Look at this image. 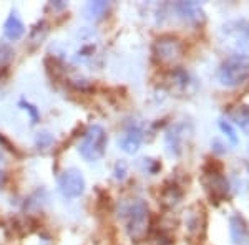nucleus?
Instances as JSON below:
<instances>
[{
	"instance_id": "20e7f679",
	"label": "nucleus",
	"mask_w": 249,
	"mask_h": 245,
	"mask_svg": "<svg viewBox=\"0 0 249 245\" xmlns=\"http://www.w3.org/2000/svg\"><path fill=\"white\" fill-rule=\"evenodd\" d=\"M107 144H108V138L105 130L102 126H98V124H93L83 134V139L78 146V152L87 161H98L105 154Z\"/></svg>"
},
{
	"instance_id": "7ed1b4c3",
	"label": "nucleus",
	"mask_w": 249,
	"mask_h": 245,
	"mask_svg": "<svg viewBox=\"0 0 249 245\" xmlns=\"http://www.w3.org/2000/svg\"><path fill=\"white\" fill-rule=\"evenodd\" d=\"M150 229V211L143 200H136L126 214V232L133 242H142Z\"/></svg>"
},
{
	"instance_id": "412c9836",
	"label": "nucleus",
	"mask_w": 249,
	"mask_h": 245,
	"mask_svg": "<svg viewBox=\"0 0 249 245\" xmlns=\"http://www.w3.org/2000/svg\"><path fill=\"white\" fill-rule=\"evenodd\" d=\"M2 180H3V172L0 169V186H2Z\"/></svg>"
},
{
	"instance_id": "ddd939ff",
	"label": "nucleus",
	"mask_w": 249,
	"mask_h": 245,
	"mask_svg": "<svg viewBox=\"0 0 249 245\" xmlns=\"http://www.w3.org/2000/svg\"><path fill=\"white\" fill-rule=\"evenodd\" d=\"M183 192L176 184H166L161 191V204L164 207H173L181 200Z\"/></svg>"
},
{
	"instance_id": "f257e3e1",
	"label": "nucleus",
	"mask_w": 249,
	"mask_h": 245,
	"mask_svg": "<svg viewBox=\"0 0 249 245\" xmlns=\"http://www.w3.org/2000/svg\"><path fill=\"white\" fill-rule=\"evenodd\" d=\"M219 38L232 55H246L249 51V22L244 18L230 20L219 29Z\"/></svg>"
},
{
	"instance_id": "f03ea898",
	"label": "nucleus",
	"mask_w": 249,
	"mask_h": 245,
	"mask_svg": "<svg viewBox=\"0 0 249 245\" xmlns=\"http://www.w3.org/2000/svg\"><path fill=\"white\" fill-rule=\"evenodd\" d=\"M249 78L248 55H231L218 68V80L223 86L234 88L243 85Z\"/></svg>"
},
{
	"instance_id": "9b49d317",
	"label": "nucleus",
	"mask_w": 249,
	"mask_h": 245,
	"mask_svg": "<svg viewBox=\"0 0 249 245\" xmlns=\"http://www.w3.org/2000/svg\"><path fill=\"white\" fill-rule=\"evenodd\" d=\"M3 33L9 40H20L25 33V25L22 23V20L17 17V14H12L9 18L5 20V25H3Z\"/></svg>"
},
{
	"instance_id": "2eb2a0df",
	"label": "nucleus",
	"mask_w": 249,
	"mask_h": 245,
	"mask_svg": "<svg viewBox=\"0 0 249 245\" xmlns=\"http://www.w3.org/2000/svg\"><path fill=\"white\" fill-rule=\"evenodd\" d=\"M108 10V2H90L87 5V17L88 18H100L102 15H105V12Z\"/></svg>"
},
{
	"instance_id": "f8f14e48",
	"label": "nucleus",
	"mask_w": 249,
	"mask_h": 245,
	"mask_svg": "<svg viewBox=\"0 0 249 245\" xmlns=\"http://www.w3.org/2000/svg\"><path fill=\"white\" fill-rule=\"evenodd\" d=\"M176 12L184 20H199L203 17L201 7L195 2H179L176 3Z\"/></svg>"
},
{
	"instance_id": "0eeeda50",
	"label": "nucleus",
	"mask_w": 249,
	"mask_h": 245,
	"mask_svg": "<svg viewBox=\"0 0 249 245\" xmlns=\"http://www.w3.org/2000/svg\"><path fill=\"white\" fill-rule=\"evenodd\" d=\"M58 187L65 197L75 199L80 197L85 191V179L78 169H68L58 178Z\"/></svg>"
},
{
	"instance_id": "1a4fd4ad",
	"label": "nucleus",
	"mask_w": 249,
	"mask_h": 245,
	"mask_svg": "<svg viewBox=\"0 0 249 245\" xmlns=\"http://www.w3.org/2000/svg\"><path fill=\"white\" fill-rule=\"evenodd\" d=\"M186 138V124L184 123H179V124H175L166 134V146H168V151L175 156H179L183 151V141Z\"/></svg>"
},
{
	"instance_id": "a211bd4d",
	"label": "nucleus",
	"mask_w": 249,
	"mask_h": 245,
	"mask_svg": "<svg viewBox=\"0 0 249 245\" xmlns=\"http://www.w3.org/2000/svg\"><path fill=\"white\" fill-rule=\"evenodd\" d=\"M52 141H53V139H52V136L48 134V132H38L37 134V139H35V143H37V146L38 147H48L52 144Z\"/></svg>"
},
{
	"instance_id": "f3484780",
	"label": "nucleus",
	"mask_w": 249,
	"mask_h": 245,
	"mask_svg": "<svg viewBox=\"0 0 249 245\" xmlns=\"http://www.w3.org/2000/svg\"><path fill=\"white\" fill-rule=\"evenodd\" d=\"M219 130L224 132V136H226V138L230 139L232 144H238V136H236L234 128H232V124L230 121H226V119H221V121H219Z\"/></svg>"
},
{
	"instance_id": "6ab92c4d",
	"label": "nucleus",
	"mask_w": 249,
	"mask_h": 245,
	"mask_svg": "<svg viewBox=\"0 0 249 245\" xmlns=\"http://www.w3.org/2000/svg\"><path fill=\"white\" fill-rule=\"evenodd\" d=\"M10 58H12L10 47L5 45V43H2V45H0V63H7Z\"/></svg>"
},
{
	"instance_id": "aec40b11",
	"label": "nucleus",
	"mask_w": 249,
	"mask_h": 245,
	"mask_svg": "<svg viewBox=\"0 0 249 245\" xmlns=\"http://www.w3.org/2000/svg\"><path fill=\"white\" fill-rule=\"evenodd\" d=\"M124 174H126V164H124V163H118L115 166V178L116 179H123Z\"/></svg>"
},
{
	"instance_id": "4468645a",
	"label": "nucleus",
	"mask_w": 249,
	"mask_h": 245,
	"mask_svg": "<svg viewBox=\"0 0 249 245\" xmlns=\"http://www.w3.org/2000/svg\"><path fill=\"white\" fill-rule=\"evenodd\" d=\"M232 119L241 128V131L249 132V106H238L232 111Z\"/></svg>"
},
{
	"instance_id": "9d476101",
	"label": "nucleus",
	"mask_w": 249,
	"mask_h": 245,
	"mask_svg": "<svg viewBox=\"0 0 249 245\" xmlns=\"http://www.w3.org/2000/svg\"><path fill=\"white\" fill-rule=\"evenodd\" d=\"M142 139H143L142 128H140L138 124H131V126L124 131L122 139H120V146H122V149L124 152L133 154V152L138 151L140 144H142Z\"/></svg>"
},
{
	"instance_id": "dca6fc26",
	"label": "nucleus",
	"mask_w": 249,
	"mask_h": 245,
	"mask_svg": "<svg viewBox=\"0 0 249 245\" xmlns=\"http://www.w3.org/2000/svg\"><path fill=\"white\" fill-rule=\"evenodd\" d=\"M204 227V212H191L190 220H188V230L191 234L195 232H199V229Z\"/></svg>"
},
{
	"instance_id": "6e6552de",
	"label": "nucleus",
	"mask_w": 249,
	"mask_h": 245,
	"mask_svg": "<svg viewBox=\"0 0 249 245\" xmlns=\"http://www.w3.org/2000/svg\"><path fill=\"white\" fill-rule=\"evenodd\" d=\"M230 235L234 245H246L249 242V227L243 215H239V214L231 215Z\"/></svg>"
},
{
	"instance_id": "423d86ee",
	"label": "nucleus",
	"mask_w": 249,
	"mask_h": 245,
	"mask_svg": "<svg viewBox=\"0 0 249 245\" xmlns=\"http://www.w3.org/2000/svg\"><path fill=\"white\" fill-rule=\"evenodd\" d=\"M204 186H206L208 194L214 202H221L228 196V191H230L228 180L224 179L221 167L214 169V166L211 163L204 167Z\"/></svg>"
},
{
	"instance_id": "39448f33",
	"label": "nucleus",
	"mask_w": 249,
	"mask_h": 245,
	"mask_svg": "<svg viewBox=\"0 0 249 245\" xmlns=\"http://www.w3.org/2000/svg\"><path fill=\"white\" fill-rule=\"evenodd\" d=\"M155 58L163 65H171L183 57V43L173 35H163L153 45Z\"/></svg>"
}]
</instances>
